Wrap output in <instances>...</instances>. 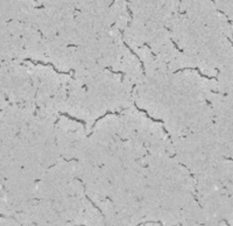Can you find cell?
I'll return each instance as SVG.
<instances>
[{
    "mask_svg": "<svg viewBox=\"0 0 233 226\" xmlns=\"http://www.w3.org/2000/svg\"><path fill=\"white\" fill-rule=\"evenodd\" d=\"M25 61H27V62H31L32 64H39V65H48V66H51L54 70H55V72H57L58 75H70V71H68V72H63V71H58L57 69H56V66L55 65H53L51 63H43V62H41V61H37V62H34L33 60H31V58H26Z\"/></svg>",
    "mask_w": 233,
    "mask_h": 226,
    "instance_id": "obj_1",
    "label": "cell"
},
{
    "mask_svg": "<svg viewBox=\"0 0 233 226\" xmlns=\"http://www.w3.org/2000/svg\"><path fill=\"white\" fill-rule=\"evenodd\" d=\"M134 106H135V109H136V110H139L140 112H143V113H145V114L147 115V118H149V119H150V120H153L154 122H160V124H162V125H163V124H164V121H163V120H161V119H155V118H151L150 115L148 114V112H146L145 110H141V109H140V107L138 106V105L135 104V103H134Z\"/></svg>",
    "mask_w": 233,
    "mask_h": 226,
    "instance_id": "obj_2",
    "label": "cell"
},
{
    "mask_svg": "<svg viewBox=\"0 0 233 226\" xmlns=\"http://www.w3.org/2000/svg\"><path fill=\"white\" fill-rule=\"evenodd\" d=\"M59 113V115H64V117H67L68 119H70V120H74V121H77V122H80L82 125L84 126V130L86 128V122L85 121H83V120H80V119H77V118H74V117H70L68 113H64V112H58Z\"/></svg>",
    "mask_w": 233,
    "mask_h": 226,
    "instance_id": "obj_3",
    "label": "cell"
},
{
    "mask_svg": "<svg viewBox=\"0 0 233 226\" xmlns=\"http://www.w3.org/2000/svg\"><path fill=\"white\" fill-rule=\"evenodd\" d=\"M124 44H125V47L127 48V49H128V50H129V52H131L132 54H133V55H134V56H135V57H136V58H138V60H139V62H140V64H141V66H142V71H143V74H145V75H146V69H145V64H143V62L141 61V58H140V57H139V56H138V55H136V54H135V53L133 52V50H132V49H131V47H129V45H128V44H127V43H126V41H124Z\"/></svg>",
    "mask_w": 233,
    "mask_h": 226,
    "instance_id": "obj_4",
    "label": "cell"
},
{
    "mask_svg": "<svg viewBox=\"0 0 233 226\" xmlns=\"http://www.w3.org/2000/svg\"><path fill=\"white\" fill-rule=\"evenodd\" d=\"M110 114H114V115H120V112H106V113H105V114H104V115H102V117H99V118H97V120H96V121H94V122H93V126H92V127H93V128H94V126H96V125H97V122H98V120H100V119H103V118H104V117H106V115H110Z\"/></svg>",
    "mask_w": 233,
    "mask_h": 226,
    "instance_id": "obj_5",
    "label": "cell"
},
{
    "mask_svg": "<svg viewBox=\"0 0 233 226\" xmlns=\"http://www.w3.org/2000/svg\"><path fill=\"white\" fill-rule=\"evenodd\" d=\"M105 69L108 70V71H111V72H112V74H114V75L120 74V75H121V82H123V80H124V77H125V72H124V71H114V70H113L112 68H110V66H107V68H105Z\"/></svg>",
    "mask_w": 233,
    "mask_h": 226,
    "instance_id": "obj_6",
    "label": "cell"
},
{
    "mask_svg": "<svg viewBox=\"0 0 233 226\" xmlns=\"http://www.w3.org/2000/svg\"><path fill=\"white\" fill-rule=\"evenodd\" d=\"M171 42H173V44H174V45H175V48H176V49H177V50H180V52H181V53H182V54L184 53V50H183V49H181V48H180V47H178V45H177V44H176V42H175V41H174V40H173V39H171Z\"/></svg>",
    "mask_w": 233,
    "mask_h": 226,
    "instance_id": "obj_7",
    "label": "cell"
},
{
    "mask_svg": "<svg viewBox=\"0 0 233 226\" xmlns=\"http://www.w3.org/2000/svg\"><path fill=\"white\" fill-rule=\"evenodd\" d=\"M145 45H146V47H148V48H150V47H149V45H148L147 43H145ZM150 49H151V48H150ZM151 54H153V55L155 56V54H154V52H153V50H151Z\"/></svg>",
    "mask_w": 233,
    "mask_h": 226,
    "instance_id": "obj_8",
    "label": "cell"
},
{
    "mask_svg": "<svg viewBox=\"0 0 233 226\" xmlns=\"http://www.w3.org/2000/svg\"><path fill=\"white\" fill-rule=\"evenodd\" d=\"M34 1H35V2H36V1H37V0H34Z\"/></svg>",
    "mask_w": 233,
    "mask_h": 226,
    "instance_id": "obj_9",
    "label": "cell"
}]
</instances>
